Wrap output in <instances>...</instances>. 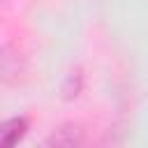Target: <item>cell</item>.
I'll return each mask as SVG.
<instances>
[{
    "mask_svg": "<svg viewBox=\"0 0 148 148\" xmlns=\"http://www.w3.org/2000/svg\"><path fill=\"white\" fill-rule=\"evenodd\" d=\"M23 72V58L16 49L12 46H2L0 49V79L9 81V79H18V74Z\"/></svg>",
    "mask_w": 148,
    "mask_h": 148,
    "instance_id": "obj_3",
    "label": "cell"
},
{
    "mask_svg": "<svg viewBox=\"0 0 148 148\" xmlns=\"http://www.w3.org/2000/svg\"><path fill=\"white\" fill-rule=\"evenodd\" d=\"M83 141H86V132L79 123H62V125L53 127L51 134L44 139L46 146H62V148L81 146Z\"/></svg>",
    "mask_w": 148,
    "mask_h": 148,
    "instance_id": "obj_1",
    "label": "cell"
},
{
    "mask_svg": "<svg viewBox=\"0 0 148 148\" xmlns=\"http://www.w3.org/2000/svg\"><path fill=\"white\" fill-rule=\"evenodd\" d=\"M81 88H83V76L79 72H72V74H67V79H65L60 90H62V97L72 99V97H76L81 92Z\"/></svg>",
    "mask_w": 148,
    "mask_h": 148,
    "instance_id": "obj_4",
    "label": "cell"
},
{
    "mask_svg": "<svg viewBox=\"0 0 148 148\" xmlns=\"http://www.w3.org/2000/svg\"><path fill=\"white\" fill-rule=\"evenodd\" d=\"M30 130V120L25 116H12L0 120V148H12L25 139Z\"/></svg>",
    "mask_w": 148,
    "mask_h": 148,
    "instance_id": "obj_2",
    "label": "cell"
}]
</instances>
